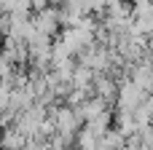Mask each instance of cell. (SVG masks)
<instances>
[{
  "label": "cell",
  "mask_w": 153,
  "mask_h": 150,
  "mask_svg": "<svg viewBox=\"0 0 153 150\" xmlns=\"http://www.w3.org/2000/svg\"><path fill=\"white\" fill-rule=\"evenodd\" d=\"M73 142H75V150H97V148H100V137L91 134L86 126L78 129V134L73 137Z\"/></svg>",
  "instance_id": "277c9868"
},
{
  "label": "cell",
  "mask_w": 153,
  "mask_h": 150,
  "mask_svg": "<svg viewBox=\"0 0 153 150\" xmlns=\"http://www.w3.org/2000/svg\"><path fill=\"white\" fill-rule=\"evenodd\" d=\"M97 150H124V134L118 129H108L100 137V148Z\"/></svg>",
  "instance_id": "5b68a950"
},
{
  "label": "cell",
  "mask_w": 153,
  "mask_h": 150,
  "mask_svg": "<svg viewBox=\"0 0 153 150\" xmlns=\"http://www.w3.org/2000/svg\"><path fill=\"white\" fill-rule=\"evenodd\" d=\"M32 21V27H35V32H43V35H56L59 32V13L54 11V8H43V11H35V16L30 19Z\"/></svg>",
  "instance_id": "6da1fadb"
},
{
  "label": "cell",
  "mask_w": 153,
  "mask_h": 150,
  "mask_svg": "<svg viewBox=\"0 0 153 150\" xmlns=\"http://www.w3.org/2000/svg\"><path fill=\"white\" fill-rule=\"evenodd\" d=\"M24 145H27V137L22 132H16L13 126L0 129V150H24Z\"/></svg>",
  "instance_id": "7a4b0ae2"
},
{
  "label": "cell",
  "mask_w": 153,
  "mask_h": 150,
  "mask_svg": "<svg viewBox=\"0 0 153 150\" xmlns=\"http://www.w3.org/2000/svg\"><path fill=\"white\" fill-rule=\"evenodd\" d=\"M110 123H113V113L110 110H105V113H100L97 118H91V121H86L83 126L91 132V134H97V137H102L108 129H110Z\"/></svg>",
  "instance_id": "3957f363"
}]
</instances>
